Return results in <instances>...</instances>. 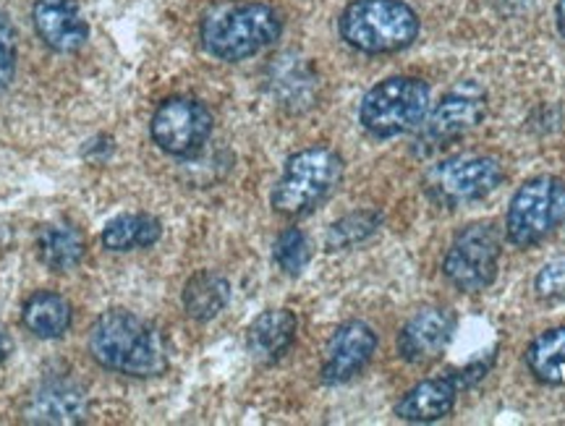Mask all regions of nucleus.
<instances>
[{"label": "nucleus", "instance_id": "obj_21", "mask_svg": "<svg viewBox=\"0 0 565 426\" xmlns=\"http://www.w3.org/2000/svg\"><path fill=\"white\" fill-rule=\"evenodd\" d=\"M162 225L150 215H124L105 225L103 246L110 252H131L158 244Z\"/></svg>", "mask_w": 565, "mask_h": 426}, {"label": "nucleus", "instance_id": "obj_27", "mask_svg": "<svg viewBox=\"0 0 565 426\" xmlns=\"http://www.w3.org/2000/svg\"><path fill=\"white\" fill-rule=\"evenodd\" d=\"M555 21H557V30H561V34L565 38V0H557Z\"/></svg>", "mask_w": 565, "mask_h": 426}, {"label": "nucleus", "instance_id": "obj_16", "mask_svg": "<svg viewBox=\"0 0 565 426\" xmlns=\"http://www.w3.org/2000/svg\"><path fill=\"white\" fill-rule=\"evenodd\" d=\"M296 330H299V322H296L294 311H263L252 322L249 332H246V345H249L254 359L263 361V364H273V361H278L294 345Z\"/></svg>", "mask_w": 565, "mask_h": 426}, {"label": "nucleus", "instance_id": "obj_26", "mask_svg": "<svg viewBox=\"0 0 565 426\" xmlns=\"http://www.w3.org/2000/svg\"><path fill=\"white\" fill-rule=\"evenodd\" d=\"M13 74H17V32L0 13V92L9 87Z\"/></svg>", "mask_w": 565, "mask_h": 426}, {"label": "nucleus", "instance_id": "obj_28", "mask_svg": "<svg viewBox=\"0 0 565 426\" xmlns=\"http://www.w3.org/2000/svg\"><path fill=\"white\" fill-rule=\"evenodd\" d=\"M9 338H6V332H3V328H0V364H3L6 361V356H9Z\"/></svg>", "mask_w": 565, "mask_h": 426}, {"label": "nucleus", "instance_id": "obj_11", "mask_svg": "<svg viewBox=\"0 0 565 426\" xmlns=\"http://www.w3.org/2000/svg\"><path fill=\"white\" fill-rule=\"evenodd\" d=\"M374 351H377V336L370 324L345 322L333 332L328 351H324L322 380L328 385H343L364 372Z\"/></svg>", "mask_w": 565, "mask_h": 426}, {"label": "nucleus", "instance_id": "obj_23", "mask_svg": "<svg viewBox=\"0 0 565 426\" xmlns=\"http://www.w3.org/2000/svg\"><path fill=\"white\" fill-rule=\"evenodd\" d=\"M380 228V215L377 212H353L338 220L333 228L328 231V248L330 252H343V248H353L364 244L366 238L374 236V231Z\"/></svg>", "mask_w": 565, "mask_h": 426}, {"label": "nucleus", "instance_id": "obj_8", "mask_svg": "<svg viewBox=\"0 0 565 426\" xmlns=\"http://www.w3.org/2000/svg\"><path fill=\"white\" fill-rule=\"evenodd\" d=\"M152 139L162 152L189 158L200 152L212 134V116L200 99L171 97L154 110L150 124Z\"/></svg>", "mask_w": 565, "mask_h": 426}, {"label": "nucleus", "instance_id": "obj_20", "mask_svg": "<svg viewBox=\"0 0 565 426\" xmlns=\"http://www.w3.org/2000/svg\"><path fill=\"white\" fill-rule=\"evenodd\" d=\"M526 366L536 380L545 385L565 382V324L553 328L532 340L526 348Z\"/></svg>", "mask_w": 565, "mask_h": 426}, {"label": "nucleus", "instance_id": "obj_18", "mask_svg": "<svg viewBox=\"0 0 565 426\" xmlns=\"http://www.w3.org/2000/svg\"><path fill=\"white\" fill-rule=\"evenodd\" d=\"M84 236L74 225L58 223L45 225L38 233V257L42 265L55 269V273H66L74 269L84 259Z\"/></svg>", "mask_w": 565, "mask_h": 426}, {"label": "nucleus", "instance_id": "obj_14", "mask_svg": "<svg viewBox=\"0 0 565 426\" xmlns=\"http://www.w3.org/2000/svg\"><path fill=\"white\" fill-rule=\"evenodd\" d=\"M89 414V401L74 382L53 380L38 387L24 408L30 424H79Z\"/></svg>", "mask_w": 565, "mask_h": 426}, {"label": "nucleus", "instance_id": "obj_13", "mask_svg": "<svg viewBox=\"0 0 565 426\" xmlns=\"http://www.w3.org/2000/svg\"><path fill=\"white\" fill-rule=\"evenodd\" d=\"M32 21L40 40L55 53H74L89 38L87 21L74 0H38Z\"/></svg>", "mask_w": 565, "mask_h": 426}, {"label": "nucleus", "instance_id": "obj_1", "mask_svg": "<svg viewBox=\"0 0 565 426\" xmlns=\"http://www.w3.org/2000/svg\"><path fill=\"white\" fill-rule=\"evenodd\" d=\"M89 351L110 372L129 377H158L168 369L160 332L126 309H113L89 332Z\"/></svg>", "mask_w": 565, "mask_h": 426}, {"label": "nucleus", "instance_id": "obj_15", "mask_svg": "<svg viewBox=\"0 0 565 426\" xmlns=\"http://www.w3.org/2000/svg\"><path fill=\"white\" fill-rule=\"evenodd\" d=\"M458 393H461V385H458L456 377L424 380L401 397L398 406H395V416L414 424L437 422V418H445L454 411Z\"/></svg>", "mask_w": 565, "mask_h": 426}, {"label": "nucleus", "instance_id": "obj_25", "mask_svg": "<svg viewBox=\"0 0 565 426\" xmlns=\"http://www.w3.org/2000/svg\"><path fill=\"white\" fill-rule=\"evenodd\" d=\"M534 290L542 301H565V259H555L540 269Z\"/></svg>", "mask_w": 565, "mask_h": 426}, {"label": "nucleus", "instance_id": "obj_22", "mask_svg": "<svg viewBox=\"0 0 565 426\" xmlns=\"http://www.w3.org/2000/svg\"><path fill=\"white\" fill-rule=\"evenodd\" d=\"M273 89L288 108L312 105L315 97V74L299 58H280L273 66Z\"/></svg>", "mask_w": 565, "mask_h": 426}, {"label": "nucleus", "instance_id": "obj_6", "mask_svg": "<svg viewBox=\"0 0 565 426\" xmlns=\"http://www.w3.org/2000/svg\"><path fill=\"white\" fill-rule=\"evenodd\" d=\"M565 223V181L536 175L515 191L508 207L505 233L511 244L529 248L545 241Z\"/></svg>", "mask_w": 565, "mask_h": 426}, {"label": "nucleus", "instance_id": "obj_24", "mask_svg": "<svg viewBox=\"0 0 565 426\" xmlns=\"http://www.w3.org/2000/svg\"><path fill=\"white\" fill-rule=\"evenodd\" d=\"M273 257L282 273L299 275L309 265V259H312V246H309V238L299 228H288L275 241Z\"/></svg>", "mask_w": 565, "mask_h": 426}, {"label": "nucleus", "instance_id": "obj_7", "mask_svg": "<svg viewBox=\"0 0 565 426\" xmlns=\"http://www.w3.org/2000/svg\"><path fill=\"white\" fill-rule=\"evenodd\" d=\"M500 262V236L490 223L463 228L445 254L443 273L458 290L477 294L492 286Z\"/></svg>", "mask_w": 565, "mask_h": 426}, {"label": "nucleus", "instance_id": "obj_4", "mask_svg": "<svg viewBox=\"0 0 565 426\" xmlns=\"http://www.w3.org/2000/svg\"><path fill=\"white\" fill-rule=\"evenodd\" d=\"M343 179L341 155L330 147H307L288 158L273 189V207L280 215H303L333 194Z\"/></svg>", "mask_w": 565, "mask_h": 426}, {"label": "nucleus", "instance_id": "obj_19", "mask_svg": "<svg viewBox=\"0 0 565 426\" xmlns=\"http://www.w3.org/2000/svg\"><path fill=\"white\" fill-rule=\"evenodd\" d=\"M231 298V286L223 275L210 273H196L192 280L183 288V309L192 319H200V322H207V319H215L225 309Z\"/></svg>", "mask_w": 565, "mask_h": 426}, {"label": "nucleus", "instance_id": "obj_2", "mask_svg": "<svg viewBox=\"0 0 565 426\" xmlns=\"http://www.w3.org/2000/svg\"><path fill=\"white\" fill-rule=\"evenodd\" d=\"M282 32L280 13L265 3H217L202 19V45L221 61H244Z\"/></svg>", "mask_w": 565, "mask_h": 426}, {"label": "nucleus", "instance_id": "obj_9", "mask_svg": "<svg viewBox=\"0 0 565 426\" xmlns=\"http://www.w3.org/2000/svg\"><path fill=\"white\" fill-rule=\"evenodd\" d=\"M503 179L505 170L500 160L469 155V158H450L440 162L429 175V187L443 202L466 204L492 194Z\"/></svg>", "mask_w": 565, "mask_h": 426}, {"label": "nucleus", "instance_id": "obj_12", "mask_svg": "<svg viewBox=\"0 0 565 426\" xmlns=\"http://www.w3.org/2000/svg\"><path fill=\"white\" fill-rule=\"evenodd\" d=\"M456 332L454 311L445 307H427L408 319L398 336V353L408 364H429L440 359Z\"/></svg>", "mask_w": 565, "mask_h": 426}, {"label": "nucleus", "instance_id": "obj_10", "mask_svg": "<svg viewBox=\"0 0 565 426\" xmlns=\"http://www.w3.org/2000/svg\"><path fill=\"white\" fill-rule=\"evenodd\" d=\"M487 116V97L477 84H461L450 89L440 103L435 105L433 113L422 120L419 145L424 149H435L448 145L463 134L475 131Z\"/></svg>", "mask_w": 565, "mask_h": 426}, {"label": "nucleus", "instance_id": "obj_5", "mask_svg": "<svg viewBox=\"0 0 565 426\" xmlns=\"http://www.w3.org/2000/svg\"><path fill=\"white\" fill-rule=\"evenodd\" d=\"M429 113V87L414 76H391L362 99L359 120L372 137L391 139L419 129Z\"/></svg>", "mask_w": 565, "mask_h": 426}, {"label": "nucleus", "instance_id": "obj_17", "mask_svg": "<svg viewBox=\"0 0 565 426\" xmlns=\"http://www.w3.org/2000/svg\"><path fill=\"white\" fill-rule=\"evenodd\" d=\"M21 319H24L26 330H30L32 336H38L42 340H55L68 332L71 319H74V309H71V303L61 294L40 290V294L26 298Z\"/></svg>", "mask_w": 565, "mask_h": 426}, {"label": "nucleus", "instance_id": "obj_3", "mask_svg": "<svg viewBox=\"0 0 565 426\" xmlns=\"http://www.w3.org/2000/svg\"><path fill=\"white\" fill-rule=\"evenodd\" d=\"M341 38L362 53H395L419 34V17L401 0H353L341 13Z\"/></svg>", "mask_w": 565, "mask_h": 426}]
</instances>
